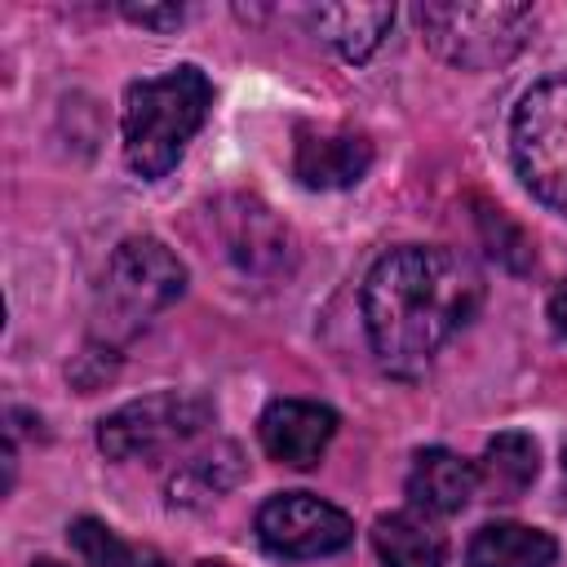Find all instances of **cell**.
<instances>
[{
    "mask_svg": "<svg viewBox=\"0 0 567 567\" xmlns=\"http://www.w3.org/2000/svg\"><path fill=\"white\" fill-rule=\"evenodd\" d=\"M478 292V275L456 252L390 248L363 279V323L377 359L399 377L425 372L439 346L474 315Z\"/></svg>",
    "mask_w": 567,
    "mask_h": 567,
    "instance_id": "6da1fadb",
    "label": "cell"
},
{
    "mask_svg": "<svg viewBox=\"0 0 567 567\" xmlns=\"http://www.w3.org/2000/svg\"><path fill=\"white\" fill-rule=\"evenodd\" d=\"M213 106V84L199 66H173L151 80H133L124 89V159L137 177H164L186 142L199 133Z\"/></svg>",
    "mask_w": 567,
    "mask_h": 567,
    "instance_id": "7a4b0ae2",
    "label": "cell"
},
{
    "mask_svg": "<svg viewBox=\"0 0 567 567\" xmlns=\"http://www.w3.org/2000/svg\"><path fill=\"white\" fill-rule=\"evenodd\" d=\"M416 27L443 62L461 71H492L509 62L532 35V9L514 0H430L416 4Z\"/></svg>",
    "mask_w": 567,
    "mask_h": 567,
    "instance_id": "3957f363",
    "label": "cell"
},
{
    "mask_svg": "<svg viewBox=\"0 0 567 567\" xmlns=\"http://www.w3.org/2000/svg\"><path fill=\"white\" fill-rule=\"evenodd\" d=\"M509 151L523 186L567 217V71L523 93L509 120Z\"/></svg>",
    "mask_w": 567,
    "mask_h": 567,
    "instance_id": "277c9868",
    "label": "cell"
},
{
    "mask_svg": "<svg viewBox=\"0 0 567 567\" xmlns=\"http://www.w3.org/2000/svg\"><path fill=\"white\" fill-rule=\"evenodd\" d=\"M208 421H213L208 399L186 394V390H159V394H146V399L115 408L97 425V447L111 461H137V456L146 461V456H159V452L186 443Z\"/></svg>",
    "mask_w": 567,
    "mask_h": 567,
    "instance_id": "5b68a950",
    "label": "cell"
},
{
    "mask_svg": "<svg viewBox=\"0 0 567 567\" xmlns=\"http://www.w3.org/2000/svg\"><path fill=\"white\" fill-rule=\"evenodd\" d=\"M186 292V266L155 235H133L111 252L106 266V306L120 319L146 323L155 310L173 306Z\"/></svg>",
    "mask_w": 567,
    "mask_h": 567,
    "instance_id": "8992f818",
    "label": "cell"
},
{
    "mask_svg": "<svg viewBox=\"0 0 567 567\" xmlns=\"http://www.w3.org/2000/svg\"><path fill=\"white\" fill-rule=\"evenodd\" d=\"M350 536V518L310 492H279L257 509V540L279 558H323L346 549Z\"/></svg>",
    "mask_w": 567,
    "mask_h": 567,
    "instance_id": "52a82bcc",
    "label": "cell"
},
{
    "mask_svg": "<svg viewBox=\"0 0 567 567\" xmlns=\"http://www.w3.org/2000/svg\"><path fill=\"white\" fill-rule=\"evenodd\" d=\"M217 235L226 244V257L244 270V275H279L292 261V235L288 226L248 195H230L213 208Z\"/></svg>",
    "mask_w": 567,
    "mask_h": 567,
    "instance_id": "ba28073f",
    "label": "cell"
},
{
    "mask_svg": "<svg viewBox=\"0 0 567 567\" xmlns=\"http://www.w3.org/2000/svg\"><path fill=\"white\" fill-rule=\"evenodd\" d=\"M257 434H261V447L279 465L310 470L337 434V412L323 408V403H310V399H275L261 412Z\"/></svg>",
    "mask_w": 567,
    "mask_h": 567,
    "instance_id": "9c48e42d",
    "label": "cell"
},
{
    "mask_svg": "<svg viewBox=\"0 0 567 567\" xmlns=\"http://www.w3.org/2000/svg\"><path fill=\"white\" fill-rule=\"evenodd\" d=\"M372 164V142L363 133H328L301 128L292 151V173L310 190H341L354 186Z\"/></svg>",
    "mask_w": 567,
    "mask_h": 567,
    "instance_id": "30bf717a",
    "label": "cell"
},
{
    "mask_svg": "<svg viewBox=\"0 0 567 567\" xmlns=\"http://www.w3.org/2000/svg\"><path fill=\"white\" fill-rule=\"evenodd\" d=\"M408 496L425 514H456L478 496V474L447 447H421L408 470Z\"/></svg>",
    "mask_w": 567,
    "mask_h": 567,
    "instance_id": "8fae6325",
    "label": "cell"
},
{
    "mask_svg": "<svg viewBox=\"0 0 567 567\" xmlns=\"http://www.w3.org/2000/svg\"><path fill=\"white\" fill-rule=\"evenodd\" d=\"M536 470H540V447H536V439L523 434V430L496 434V439L483 447L478 465H474L478 492H483L487 501H518V496L532 487Z\"/></svg>",
    "mask_w": 567,
    "mask_h": 567,
    "instance_id": "7c38bea8",
    "label": "cell"
},
{
    "mask_svg": "<svg viewBox=\"0 0 567 567\" xmlns=\"http://www.w3.org/2000/svg\"><path fill=\"white\" fill-rule=\"evenodd\" d=\"M554 536L523 523H487L465 549V567H554Z\"/></svg>",
    "mask_w": 567,
    "mask_h": 567,
    "instance_id": "4fadbf2b",
    "label": "cell"
},
{
    "mask_svg": "<svg viewBox=\"0 0 567 567\" xmlns=\"http://www.w3.org/2000/svg\"><path fill=\"white\" fill-rule=\"evenodd\" d=\"M310 22L346 62H363L385 40L394 9L390 4H319Z\"/></svg>",
    "mask_w": 567,
    "mask_h": 567,
    "instance_id": "5bb4252c",
    "label": "cell"
},
{
    "mask_svg": "<svg viewBox=\"0 0 567 567\" xmlns=\"http://www.w3.org/2000/svg\"><path fill=\"white\" fill-rule=\"evenodd\" d=\"M372 549H377L381 567H443V558H447L443 532H434L412 509L381 514L372 523Z\"/></svg>",
    "mask_w": 567,
    "mask_h": 567,
    "instance_id": "9a60e30c",
    "label": "cell"
},
{
    "mask_svg": "<svg viewBox=\"0 0 567 567\" xmlns=\"http://www.w3.org/2000/svg\"><path fill=\"white\" fill-rule=\"evenodd\" d=\"M244 474V456L235 443H217L213 452L204 456H190L173 478H168V505H182V509H195V505H208L217 501L221 492H230Z\"/></svg>",
    "mask_w": 567,
    "mask_h": 567,
    "instance_id": "2e32d148",
    "label": "cell"
},
{
    "mask_svg": "<svg viewBox=\"0 0 567 567\" xmlns=\"http://www.w3.org/2000/svg\"><path fill=\"white\" fill-rule=\"evenodd\" d=\"M71 545L80 549V558L89 563V567H128L133 563V545H124L106 523H97V518H75L71 523Z\"/></svg>",
    "mask_w": 567,
    "mask_h": 567,
    "instance_id": "e0dca14e",
    "label": "cell"
},
{
    "mask_svg": "<svg viewBox=\"0 0 567 567\" xmlns=\"http://www.w3.org/2000/svg\"><path fill=\"white\" fill-rule=\"evenodd\" d=\"M124 18L142 22V27H155V31H168V27L182 22V9L177 4H124Z\"/></svg>",
    "mask_w": 567,
    "mask_h": 567,
    "instance_id": "ac0fdd59",
    "label": "cell"
},
{
    "mask_svg": "<svg viewBox=\"0 0 567 567\" xmlns=\"http://www.w3.org/2000/svg\"><path fill=\"white\" fill-rule=\"evenodd\" d=\"M549 323H554L558 337H567V284H558L549 292Z\"/></svg>",
    "mask_w": 567,
    "mask_h": 567,
    "instance_id": "d6986e66",
    "label": "cell"
},
{
    "mask_svg": "<svg viewBox=\"0 0 567 567\" xmlns=\"http://www.w3.org/2000/svg\"><path fill=\"white\" fill-rule=\"evenodd\" d=\"M128 567H164V563H159V554H151V549H137Z\"/></svg>",
    "mask_w": 567,
    "mask_h": 567,
    "instance_id": "ffe728a7",
    "label": "cell"
},
{
    "mask_svg": "<svg viewBox=\"0 0 567 567\" xmlns=\"http://www.w3.org/2000/svg\"><path fill=\"white\" fill-rule=\"evenodd\" d=\"M31 567H66V563H58V558H35Z\"/></svg>",
    "mask_w": 567,
    "mask_h": 567,
    "instance_id": "44dd1931",
    "label": "cell"
}]
</instances>
